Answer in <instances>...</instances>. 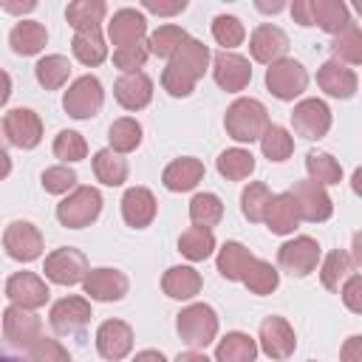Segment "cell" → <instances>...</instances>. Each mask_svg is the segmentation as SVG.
Listing matches in <instances>:
<instances>
[{
	"label": "cell",
	"instance_id": "1",
	"mask_svg": "<svg viewBox=\"0 0 362 362\" xmlns=\"http://www.w3.org/2000/svg\"><path fill=\"white\" fill-rule=\"evenodd\" d=\"M206 65H209V48H206L201 40L187 37V40L175 48V54L170 57V62H167V68H164V74H161L164 90H167L170 96H175V99L189 96V93L195 90L198 79L204 76Z\"/></svg>",
	"mask_w": 362,
	"mask_h": 362
},
{
	"label": "cell",
	"instance_id": "2",
	"mask_svg": "<svg viewBox=\"0 0 362 362\" xmlns=\"http://www.w3.org/2000/svg\"><path fill=\"white\" fill-rule=\"evenodd\" d=\"M223 127H226L229 139H235V141H257L263 136V130L269 127V110L263 102H257L252 96H240L226 107Z\"/></svg>",
	"mask_w": 362,
	"mask_h": 362
},
{
	"label": "cell",
	"instance_id": "3",
	"mask_svg": "<svg viewBox=\"0 0 362 362\" xmlns=\"http://www.w3.org/2000/svg\"><path fill=\"white\" fill-rule=\"evenodd\" d=\"M102 212V192L96 187H74L57 204V221L68 229L90 226Z\"/></svg>",
	"mask_w": 362,
	"mask_h": 362
},
{
	"label": "cell",
	"instance_id": "4",
	"mask_svg": "<svg viewBox=\"0 0 362 362\" xmlns=\"http://www.w3.org/2000/svg\"><path fill=\"white\" fill-rule=\"evenodd\" d=\"M175 331L189 348H206L218 337V314L206 303H192L178 314Z\"/></svg>",
	"mask_w": 362,
	"mask_h": 362
},
{
	"label": "cell",
	"instance_id": "5",
	"mask_svg": "<svg viewBox=\"0 0 362 362\" xmlns=\"http://www.w3.org/2000/svg\"><path fill=\"white\" fill-rule=\"evenodd\" d=\"M305 85H308V71L303 68V62L291 57H283L266 68V88L280 102H294L305 90Z\"/></svg>",
	"mask_w": 362,
	"mask_h": 362
},
{
	"label": "cell",
	"instance_id": "6",
	"mask_svg": "<svg viewBox=\"0 0 362 362\" xmlns=\"http://www.w3.org/2000/svg\"><path fill=\"white\" fill-rule=\"evenodd\" d=\"M102 102H105V90H102V82L93 74H85V76L74 79L71 88L62 96V107L74 119H90V116H96L102 110Z\"/></svg>",
	"mask_w": 362,
	"mask_h": 362
},
{
	"label": "cell",
	"instance_id": "7",
	"mask_svg": "<svg viewBox=\"0 0 362 362\" xmlns=\"http://www.w3.org/2000/svg\"><path fill=\"white\" fill-rule=\"evenodd\" d=\"M320 263V243L308 235H297L277 249V266L291 277H305Z\"/></svg>",
	"mask_w": 362,
	"mask_h": 362
},
{
	"label": "cell",
	"instance_id": "8",
	"mask_svg": "<svg viewBox=\"0 0 362 362\" xmlns=\"http://www.w3.org/2000/svg\"><path fill=\"white\" fill-rule=\"evenodd\" d=\"M45 277L57 286H76L85 280V274L90 272L88 269V257L74 249V246H62V249H54L48 257H45V266H42Z\"/></svg>",
	"mask_w": 362,
	"mask_h": 362
},
{
	"label": "cell",
	"instance_id": "9",
	"mask_svg": "<svg viewBox=\"0 0 362 362\" xmlns=\"http://www.w3.org/2000/svg\"><path fill=\"white\" fill-rule=\"evenodd\" d=\"M291 198H294V206H297V215L300 221H308V223H322L331 218L334 212V204H331V195L325 192V187H320L317 181L305 178V181H297L294 189H288Z\"/></svg>",
	"mask_w": 362,
	"mask_h": 362
},
{
	"label": "cell",
	"instance_id": "10",
	"mask_svg": "<svg viewBox=\"0 0 362 362\" xmlns=\"http://www.w3.org/2000/svg\"><path fill=\"white\" fill-rule=\"evenodd\" d=\"M3 249L11 260L31 263L42 255V232L31 221H11L3 232Z\"/></svg>",
	"mask_w": 362,
	"mask_h": 362
},
{
	"label": "cell",
	"instance_id": "11",
	"mask_svg": "<svg viewBox=\"0 0 362 362\" xmlns=\"http://www.w3.org/2000/svg\"><path fill=\"white\" fill-rule=\"evenodd\" d=\"M257 351H263L266 356L272 359H288L297 348V337H294V328L288 325L286 317H266L260 322V331H257Z\"/></svg>",
	"mask_w": 362,
	"mask_h": 362
},
{
	"label": "cell",
	"instance_id": "12",
	"mask_svg": "<svg viewBox=\"0 0 362 362\" xmlns=\"http://www.w3.org/2000/svg\"><path fill=\"white\" fill-rule=\"evenodd\" d=\"M3 136L20 150H34L42 141V119L31 107H14L3 119Z\"/></svg>",
	"mask_w": 362,
	"mask_h": 362
},
{
	"label": "cell",
	"instance_id": "13",
	"mask_svg": "<svg viewBox=\"0 0 362 362\" xmlns=\"http://www.w3.org/2000/svg\"><path fill=\"white\" fill-rule=\"evenodd\" d=\"M291 127L303 139H322L331 130V110L322 99H303L291 110Z\"/></svg>",
	"mask_w": 362,
	"mask_h": 362
},
{
	"label": "cell",
	"instance_id": "14",
	"mask_svg": "<svg viewBox=\"0 0 362 362\" xmlns=\"http://www.w3.org/2000/svg\"><path fill=\"white\" fill-rule=\"evenodd\" d=\"M51 328L62 337H71V334H82L90 322V303L85 297H62L51 305Z\"/></svg>",
	"mask_w": 362,
	"mask_h": 362
},
{
	"label": "cell",
	"instance_id": "15",
	"mask_svg": "<svg viewBox=\"0 0 362 362\" xmlns=\"http://www.w3.org/2000/svg\"><path fill=\"white\" fill-rule=\"evenodd\" d=\"M85 286V294L90 300H99V303H116L127 294L130 288V280L124 272L119 269H110V266H102V269H90L82 280Z\"/></svg>",
	"mask_w": 362,
	"mask_h": 362
},
{
	"label": "cell",
	"instance_id": "16",
	"mask_svg": "<svg viewBox=\"0 0 362 362\" xmlns=\"http://www.w3.org/2000/svg\"><path fill=\"white\" fill-rule=\"evenodd\" d=\"M6 297L11 300V305H20V308H40L48 303L51 291L45 286L42 277H37L34 272H14L8 280H6Z\"/></svg>",
	"mask_w": 362,
	"mask_h": 362
},
{
	"label": "cell",
	"instance_id": "17",
	"mask_svg": "<svg viewBox=\"0 0 362 362\" xmlns=\"http://www.w3.org/2000/svg\"><path fill=\"white\" fill-rule=\"evenodd\" d=\"M212 76L223 90L238 93L252 82V65L246 57H240L235 51H218L212 57Z\"/></svg>",
	"mask_w": 362,
	"mask_h": 362
},
{
	"label": "cell",
	"instance_id": "18",
	"mask_svg": "<svg viewBox=\"0 0 362 362\" xmlns=\"http://www.w3.org/2000/svg\"><path fill=\"white\" fill-rule=\"evenodd\" d=\"M3 334L11 345L17 348H31L40 334H42V322L34 311L28 308H20V305H8L3 311Z\"/></svg>",
	"mask_w": 362,
	"mask_h": 362
},
{
	"label": "cell",
	"instance_id": "19",
	"mask_svg": "<svg viewBox=\"0 0 362 362\" xmlns=\"http://www.w3.org/2000/svg\"><path fill=\"white\" fill-rule=\"evenodd\" d=\"M249 51H252V59L255 62L272 65V62L283 59V54L288 51V34L280 25L260 23L252 31V37H249Z\"/></svg>",
	"mask_w": 362,
	"mask_h": 362
},
{
	"label": "cell",
	"instance_id": "20",
	"mask_svg": "<svg viewBox=\"0 0 362 362\" xmlns=\"http://www.w3.org/2000/svg\"><path fill=\"white\" fill-rule=\"evenodd\" d=\"M133 348V328L124 320H105L96 331V351L99 356L119 362L130 354Z\"/></svg>",
	"mask_w": 362,
	"mask_h": 362
},
{
	"label": "cell",
	"instance_id": "21",
	"mask_svg": "<svg viewBox=\"0 0 362 362\" xmlns=\"http://www.w3.org/2000/svg\"><path fill=\"white\" fill-rule=\"evenodd\" d=\"M113 96L124 110H141L153 99V79L144 71L136 74H122L113 85Z\"/></svg>",
	"mask_w": 362,
	"mask_h": 362
},
{
	"label": "cell",
	"instance_id": "22",
	"mask_svg": "<svg viewBox=\"0 0 362 362\" xmlns=\"http://www.w3.org/2000/svg\"><path fill=\"white\" fill-rule=\"evenodd\" d=\"M147 34V20L139 8H119L113 11L110 23H107V37L116 48L122 45H133V42H144Z\"/></svg>",
	"mask_w": 362,
	"mask_h": 362
},
{
	"label": "cell",
	"instance_id": "23",
	"mask_svg": "<svg viewBox=\"0 0 362 362\" xmlns=\"http://www.w3.org/2000/svg\"><path fill=\"white\" fill-rule=\"evenodd\" d=\"M156 195L147 189V187H130L124 195H122V218L127 226L133 229H144L153 223L156 218Z\"/></svg>",
	"mask_w": 362,
	"mask_h": 362
},
{
	"label": "cell",
	"instance_id": "24",
	"mask_svg": "<svg viewBox=\"0 0 362 362\" xmlns=\"http://www.w3.org/2000/svg\"><path fill=\"white\" fill-rule=\"evenodd\" d=\"M317 85H320L328 96H334V99H351V96L356 93L359 79H356V74H354L348 65H342V62H337V59H328V62H322L320 71H317Z\"/></svg>",
	"mask_w": 362,
	"mask_h": 362
},
{
	"label": "cell",
	"instance_id": "25",
	"mask_svg": "<svg viewBox=\"0 0 362 362\" xmlns=\"http://www.w3.org/2000/svg\"><path fill=\"white\" fill-rule=\"evenodd\" d=\"M204 178V161L195 158V156H184V158H175L164 167L161 173V181L170 192H189L201 184Z\"/></svg>",
	"mask_w": 362,
	"mask_h": 362
},
{
	"label": "cell",
	"instance_id": "26",
	"mask_svg": "<svg viewBox=\"0 0 362 362\" xmlns=\"http://www.w3.org/2000/svg\"><path fill=\"white\" fill-rule=\"evenodd\" d=\"M308 11H311V25H320L334 37L354 25L348 6L339 0H308Z\"/></svg>",
	"mask_w": 362,
	"mask_h": 362
},
{
	"label": "cell",
	"instance_id": "27",
	"mask_svg": "<svg viewBox=\"0 0 362 362\" xmlns=\"http://www.w3.org/2000/svg\"><path fill=\"white\" fill-rule=\"evenodd\" d=\"M263 221H266L269 232H274V235H291L297 229V223H300V215H297V206H294L291 192L272 195Z\"/></svg>",
	"mask_w": 362,
	"mask_h": 362
},
{
	"label": "cell",
	"instance_id": "28",
	"mask_svg": "<svg viewBox=\"0 0 362 362\" xmlns=\"http://www.w3.org/2000/svg\"><path fill=\"white\" fill-rule=\"evenodd\" d=\"M45 42H48V31H45V25L37 23V20H20V23L11 28V34H8V45H11V51L20 54V57H34V54H40V51L45 48Z\"/></svg>",
	"mask_w": 362,
	"mask_h": 362
},
{
	"label": "cell",
	"instance_id": "29",
	"mask_svg": "<svg viewBox=\"0 0 362 362\" xmlns=\"http://www.w3.org/2000/svg\"><path fill=\"white\" fill-rule=\"evenodd\" d=\"M107 14V6L102 0H74L65 8V20L71 23L74 34L82 31H102V20Z\"/></svg>",
	"mask_w": 362,
	"mask_h": 362
},
{
	"label": "cell",
	"instance_id": "30",
	"mask_svg": "<svg viewBox=\"0 0 362 362\" xmlns=\"http://www.w3.org/2000/svg\"><path fill=\"white\" fill-rule=\"evenodd\" d=\"M201 286H204V280L192 266H173L161 277V288L173 300H192L201 291Z\"/></svg>",
	"mask_w": 362,
	"mask_h": 362
},
{
	"label": "cell",
	"instance_id": "31",
	"mask_svg": "<svg viewBox=\"0 0 362 362\" xmlns=\"http://www.w3.org/2000/svg\"><path fill=\"white\" fill-rule=\"evenodd\" d=\"M252 260H255V255L238 240H226L218 249V272H221L223 280H232V283L243 280V274L252 266Z\"/></svg>",
	"mask_w": 362,
	"mask_h": 362
},
{
	"label": "cell",
	"instance_id": "32",
	"mask_svg": "<svg viewBox=\"0 0 362 362\" xmlns=\"http://www.w3.org/2000/svg\"><path fill=\"white\" fill-rule=\"evenodd\" d=\"M257 359V339L243 331L226 334L215 348V362H255Z\"/></svg>",
	"mask_w": 362,
	"mask_h": 362
},
{
	"label": "cell",
	"instance_id": "33",
	"mask_svg": "<svg viewBox=\"0 0 362 362\" xmlns=\"http://www.w3.org/2000/svg\"><path fill=\"white\" fill-rule=\"evenodd\" d=\"M93 175L105 187H122L127 181V161L119 153H113L110 147L96 150L93 153Z\"/></svg>",
	"mask_w": 362,
	"mask_h": 362
},
{
	"label": "cell",
	"instance_id": "34",
	"mask_svg": "<svg viewBox=\"0 0 362 362\" xmlns=\"http://www.w3.org/2000/svg\"><path fill=\"white\" fill-rule=\"evenodd\" d=\"M178 252L187 260H192V263L206 260L215 252V235H212V229H206V226H189V229H184L181 238H178Z\"/></svg>",
	"mask_w": 362,
	"mask_h": 362
},
{
	"label": "cell",
	"instance_id": "35",
	"mask_svg": "<svg viewBox=\"0 0 362 362\" xmlns=\"http://www.w3.org/2000/svg\"><path fill=\"white\" fill-rule=\"evenodd\" d=\"M305 170H308V178L317 181L320 187H331V184L342 181L339 161L331 153H325V150H308L305 153Z\"/></svg>",
	"mask_w": 362,
	"mask_h": 362
},
{
	"label": "cell",
	"instance_id": "36",
	"mask_svg": "<svg viewBox=\"0 0 362 362\" xmlns=\"http://www.w3.org/2000/svg\"><path fill=\"white\" fill-rule=\"evenodd\" d=\"M34 76L45 90H59L71 76V62L62 54H48L34 65Z\"/></svg>",
	"mask_w": 362,
	"mask_h": 362
},
{
	"label": "cell",
	"instance_id": "37",
	"mask_svg": "<svg viewBox=\"0 0 362 362\" xmlns=\"http://www.w3.org/2000/svg\"><path fill=\"white\" fill-rule=\"evenodd\" d=\"M74 57L88 65V68H96L107 59V45H105V37L102 31H82V34H74Z\"/></svg>",
	"mask_w": 362,
	"mask_h": 362
},
{
	"label": "cell",
	"instance_id": "38",
	"mask_svg": "<svg viewBox=\"0 0 362 362\" xmlns=\"http://www.w3.org/2000/svg\"><path fill=\"white\" fill-rule=\"evenodd\" d=\"M107 141H110V150L119 153V156L133 153L141 144V124L130 116H122L107 127Z\"/></svg>",
	"mask_w": 362,
	"mask_h": 362
},
{
	"label": "cell",
	"instance_id": "39",
	"mask_svg": "<svg viewBox=\"0 0 362 362\" xmlns=\"http://www.w3.org/2000/svg\"><path fill=\"white\" fill-rule=\"evenodd\" d=\"M218 173L229 181H243L255 173V156L243 147H232V150H223L218 156Z\"/></svg>",
	"mask_w": 362,
	"mask_h": 362
},
{
	"label": "cell",
	"instance_id": "40",
	"mask_svg": "<svg viewBox=\"0 0 362 362\" xmlns=\"http://www.w3.org/2000/svg\"><path fill=\"white\" fill-rule=\"evenodd\" d=\"M351 272H354V263H351L348 252L345 249H334V252L325 255V260L320 266V280H322V286L328 291H339V286L345 283V277Z\"/></svg>",
	"mask_w": 362,
	"mask_h": 362
},
{
	"label": "cell",
	"instance_id": "41",
	"mask_svg": "<svg viewBox=\"0 0 362 362\" xmlns=\"http://www.w3.org/2000/svg\"><path fill=\"white\" fill-rule=\"evenodd\" d=\"M240 283H243L252 294H272V291L277 288V283H280V272H277L269 260L255 257L252 266L246 269V274H243Z\"/></svg>",
	"mask_w": 362,
	"mask_h": 362
},
{
	"label": "cell",
	"instance_id": "42",
	"mask_svg": "<svg viewBox=\"0 0 362 362\" xmlns=\"http://www.w3.org/2000/svg\"><path fill=\"white\" fill-rule=\"evenodd\" d=\"M257 141H260V150H263V156H266L269 161H286V158L294 153V139H291V133H288L286 127H280V124H269Z\"/></svg>",
	"mask_w": 362,
	"mask_h": 362
},
{
	"label": "cell",
	"instance_id": "43",
	"mask_svg": "<svg viewBox=\"0 0 362 362\" xmlns=\"http://www.w3.org/2000/svg\"><path fill=\"white\" fill-rule=\"evenodd\" d=\"M269 201H272V192H269V187L263 181L246 184L243 192H240V212H243V218L252 221V223H260L263 215H266Z\"/></svg>",
	"mask_w": 362,
	"mask_h": 362
},
{
	"label": "cell",
	"instance_id": "44",
	"mask_svg": "<svg viewBox=\"0 0 362 362\" xmlns=\"http://www.w3.org/2000/svg\"><path fill=\"white\" fill-rule=\"evenodd\" d=\"M189 218L195 226H206L212 229L215 223H221L223 218V204L215 192H198L192 201H189Z\"/></svg>",
	"mask_w": 362,
	"mask_h": 362
},
{
	"label": "cell",
	"instance_id": "45",
	"mask_svg": "<svg viewBox=\"0 0 362 362\" xmlns=\"http://www.w3.org/2000/svg\"><path fill=\"white\" fill-rule=\"evenodd\" d=\"M189 34L181 28V25H158L153 34H150V40H147V51L153 54V57H164V59H170L173 54H175V48L187 40Z\"/></svg>",
	"mask_w": 362,
	"mask_h": 362
},
{
	"label": "cell",
	"instance_id": "46",
	"mask_svg": "<svg viewBox=\"0 0 362 362\" xmlns=\"http://www.w3.org/2000/svg\"><path fill=\"white\" fill-rule=\"evenodd\" d=\"M331 51H334V59L337 62H342V65H359L362 62V31H359V25L354 23L351 28H345L342 34H337Z\"/></svg>",
	"mask_w": 362,
	"mask_h": 362
},
{
	"label": "cell",
	"instance_id": "47",
	"mask_svg": "<svg viewBox=\"0 0 362 362\" xmlns=\"http://www.w3.org/2000/svg\"><path fill=\"white\" fill-rule=\"evenodd\" d=\"M212 37H215L218 45H223V51H229V48L243 42L246 28H243V23L235 14H218L212 20Z\"/></svg>",
	"mask_w": 362,
	"mask_h": 362
},
{
	"label": "cell",
	"instance_id": "48",
	"mask_svg": "<svg viewBox=\"0 0 362 362\" xmlns=\"http://www.w3.org/2000/svg\"><path fill=\"white\" fill-rule=\"evenodd\" d=\"M54 156L65 164L71 161H82L88 156V141L82 139V133L76 130H59L54 139Z\"/></svg>",
	"mask_w": 362,
	"mask_h": 362
},
{
	"label": "cell",
	"instance_id": "49",
	"mask_svg": "<svg viewBox=\"0 0 362 362\" xmlns=\"http://www.w3.org/2000/svg\"><path fill=\"white\" fill-rule=\"evenodd\" d=\"M42 189L51 192V195H65L76 187V173L68 167V164H57V167H48L42 173Z\"/></svg>",
	"mask_w": 362,
	"mask_h": 362
},
{
	"label": "cell",
	"instance_id": "50",
	"mask_svg": "<svg viewBox=\"0 0 362 362\" xmlns=\"http://www.w3.org/2000/svg\"><path fill=\"white\" fill-rule=\"evenodd\" d=\"M147 57H150L147 42H133V45H122V48L113 51V65L122 74H136L147 62Z\"/></svg>",
	"mask_w": 362,
	"mask_h": 362
},
{
	"label": "cell",
	"instance_id": "51",
	"mask_svg": "<svg viewBox=\"0 0 362 362\" xmlns=\"http://www.w3.org/2000/svg\"><path fill=\"white\" fill-rule=\"evenodd\" d=\"M28 362H71V354L57 339L40 337L28 351Z\"/></svg>",
	"mask_w": 362,
	"mask_h": 362
},
{
	"label": "cell",
	"instance_id": "52",
	"mask_svg": "<svg viewBox=\"0 0 362 362\" xmlns=\"http://www.w3.org/2000/svg\"><path fill=\"white\" fill-rule=\"evenodd\" d=\"M339 294H342V303H345L354 314L362 311V277H359L356 272H351V274L345 277V283L339 286Z\"/></svg>",
	"mask_w": 362,
	"mask_h": 362
},
{
	"label": "cell",
	"instance_id": "53",
	"mask_svg": "<svg viewBox=\"0 0 362 362\" xmlns=\"http://www.w3.org/2000/svg\"><path fill=\"white\" fill-rule=\"evenodd\" d=\"M144 8L158 14V17H170V14H181L187 8V0H175V3H158V0H144Z\"/></svg>",
	"mask_w": 362,
	"mask_h": 362
},
{
	"label": "cell",
	"instance_id": "54",
	"mask_svg": "<svg viewBox=\"0 0 362 362\" xmlns=\"http://www.w3.org/2000/svg\"><path fill=\"white\" fill-rule=\"evenodd\" d=\"M339 362H362V337L359 334L345 339V345L339 351Z\"/></svg>",
	"mask_w": 362,
	"mask_h": 362
},
{
	"label": "cell",
	"instance_id": "55",
	"mask_svg": "<svg viewBox=\"0 0 362 362\" xmlns=\"http://www.w3.org/2000/svg\"><path fill=\"white\" fill-rule=\"evenodd\" d=\"M291 17L300 25H311V11H308V0H294L291 3Z\"/></svg>",
	"mask_w": 362,
	"mask_h": 362
},
{
	"label": "cell",
	"instance_id": "56",
	"mask_svg": "<svg viewBox=\"0 0 362 362\" xmlns=\"http://www.w3.org/2000/svg\"><path fill=\"white\" fill-rule=\"evenodd\" d=\"M0 6H3L8 14H25V11H34V8H37V3H34V0H23V3H11V0H3Z\"/></svg>",
	"mask_w": 362,
	"mask_h": 362
},
{
	"label": "cell",
	"instance_id": "57",
	"mask_svg": "<svg viewBox=\"0 0 362 362\" xmlns=\"http://www.w3.org/2000/svg\"><path fill=\"white\" fill-rule=\"evenodd\" d=\"M8 96H11V76L0 68V107L8 102Z\"/></svg>",
	"mask_w": 362,
	"mask_h": 362
},
{
	"label": "cell",
	"instance_id": "58",
	"mask_svg": "<svg viewBox=\"0 0 362 362\" xmlns=\"http://www.w3.org/2000/svg\"><path fill=\"white\" fill-rule=\"evenodd\" d=\"M133 362H167V359H164V354H161V351L147 348V351H139V354L133 356Z\"/></svg>",
	"mask_w": 362,
	"mask_h": 362
},
{
	"label": "cell",
	"instance_id": "59",
	"mask_svg": "<svg viewBox=\"0 0 362 362\" xmlns=\"http://www.w3.org/2000/svg\"><path fill=\"white\" fill-rule=\"evenodd\" d=\"M175 362H212V359L204 356V354H198V351H184V354L175 356Z\"/></svg>",
	"mask_w": 362,
	"mask_h": 362
},
{
	"label": "cell",
	"instance_id": "60",
	"mask_svg": "<svg viewBox=\"0 0 362 362\" xmlns=\"http://www.w3.org/2000/svg\"><path fill=\"white\" fill-rule=\"evenodd\" d=\"M8 173H11V156L0 147V178H6Z\"/></svg>",
	"mask_w": 362,
	"mask_h": 362
},
{
	"label": "cell",
	"instance_id": "61",
	"mask_svg": "<svg viewBox=\"0 0 362 362\" xmlns=\"http://www.w3.org/2000/svg\"><path fill=\"white\" fill-rule=\"evenodd\" d=\"M257 8H260V11H280L283 3H257Z\"/></svg>",
	"mask_w": 362,
	"mask_h": 362
},
{
	"label": "cell",
	"instance_id": "62",
	"mask_svg": "<svg viewBox=\"0 0 362 362\" xmlns=\"http://www.w3.org/2000/svg\"><path fill=\"white\" fill-rule=\"evenodd\" d=\"M0 362H23V359H17V356H0Z\"/></svg>",
	"mask_w": 362,
	"mask_h": 362
},
{
	"label": "cell",
	"instance_id": "63",
	"mask_svg": "<svg viewBox=\"0 0 362 362\" xmlns=\"http://www.w3.org/2000/svg\"><path fill=\"white\" fill-rule=\"evenodd\" d=\"M0 147H3V124H0Z\"/></svg>",
	"mask_w": 362,
	"mask_h": 362
},
{
	"label": "cell",
	"instance_id": "64",
	"mask_svg": "<svg viewBox=\"0 0 362 362\" xmlns=\"http://www.w3.org/2000/svg\"><path fill=\"white\" fill-rule=\"evenodd\" d=\"M311 362H314V359H311Z\"/></svg>",
	"mask_w": 362,
	"mask_h": 362
}]
</instances>
